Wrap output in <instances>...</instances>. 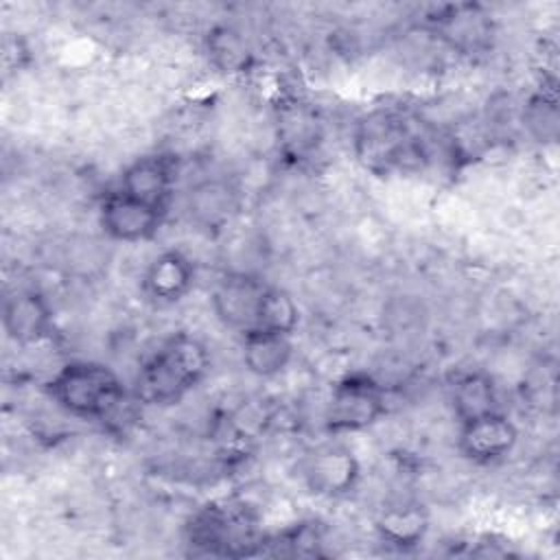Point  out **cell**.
Returning <instances> with one entry per match:
<instances>
[{
  "label": "cell",
  "mask_w": 560,
  "mask_h": 560,
  "mask_svg": "<svg viewBox=\"0 0 560 560\" xmlns=\"http://www.w3.org/2000/svg\"><path fill=\"white\" fill-rule=\"evenodd\" d=\"M210 363L203 341L188 332H177L144 361L136 394L147 405H173L208 376Z\"/></svg>",
  "instance_id": "cell-1"
},
{
  "label": "cell",
  "mask_w": 560,
  "mask_h": 560,
  "mask_svg": "<svg viewBox=\"0 0 560 560\" xmlns=\"http://www.w3.org/2000/svg\"><path fill=\"white\" fill-rule=\"evenodd\" d=\"M241 357L247 372L260 378L278 376L293 357L291 335L252 328L241 335Z\"/></svg>",
  "instance_id": "cell-11"
},
{
  "label": "cell",
  "mask_w": 560,
  "mask_h": 560,
  "mask_svg": "<svg viewBox=\"0 0 560 560\" xmlns=\"http://www.w3.org/2000/svg\"><path fill=\"white\" fill-rule=\"evenodd\" d=\"M2 328L13 343L33 346L52 330V308L35 289H20L4 298Z\"/></svg>",
  "instance_id": "cell-6"
},
{
  "label": "cell",
  "mask_w": 560,
  "mask_h": 560,
  "mask_svg": "<svg viewBox=\"0 0 560 560\" xmlns=\"http://www.w3.org/2000/svg\"><path fill=\"white\" fill-rule=\"evenodd\" d=\"M188 217L201 228H221L236 210V192L219 179L197 184L188 195Z\"/></svg>",
  "instance_id": "cell-14"
},
{
  "label": "cell",
  "mask_w": 560,
  "mask_h": 560,
  "mask_svg": "<svg viewBox=\"0 0 560 560\" xmlns=\"http://www.w3.org/2000/svg\"><path fill=\"white\" fill-rule=\"evenodd\" d=\"M300 324V308L293 295L280 287L267 284L256 313V326L262 330H273L282 335H293Z\"/></svg>",
  "instance_id": "cell-15"
},
{
  "label": "cell",
  "mask_w": 560,
  "mask_h": 560,
  "mask_svg": "<svg viewBox=\"0 0 560 560\" xmlns=\"http://www.w3.org/2000/svg\"><path fill=\"white\" fill-rule=\"evenodd\" d=\"M175 186V158L166 153H153L136 158L120 175L122 192L166 210Z\"/></svg>",
  "instance_id": "cell-9"
},
{
  "label": "cell",
  "mask_w": 560,
  "mask_h": 560,
  "mask_svg": "<svg viewBox=\"0 0 560 560\" xmlns=\"http://www.w3.org/2000/svg\"><path fill=\"white\" fill-rule=\"evenodd\" d=\"M164 214L166 210L144 203L122 190H116L101 201L98 223L103 232L114 241L140 243L151 241L158 234Z\"/></svg>",
  "instance_id": "cell-4"
},
{
  "label": "cell",
  "mask_w": 560,
  "mask_h": 560,
  "mask_svg": "<svg viewBox=\"0 0 560 560\" xmlns=\"http://www.w3.org/2000/svg\"><path fill=\"white\" fill-rule=\"evenodd\" d=\"M50 398L81 420H105L125 400L118 374L98 361H68L46 383Z\"/></svg>",
  "instance_id": "cell-2"
},
{
  "label": "cell",
  "mask_w": 560,
  "mask_h": 560,
  "mask_svg": "<svg viewBox=\"0 0 560 560\" xmlns=\"http://www.w3.org/2000/svg\"><path fill=\"white\" fill-rule=\"evenodd\" d=\"M208 52L214 66H219L223 72H238L247 66L249 48L241 33L221 26L208 33Z\"/></svg>",
  "instance_id": "cell-16"
},
{
  "label": "cell",
  "mask_w": 560,
  "mask_h": 560,
  "mask_svg": "<svg viewBox=\"0 0 560 560\" xmlns=\"http://www.w3.org/2000/svg\"><path fill=\"white\" fill-rule=\"evenodd\" d=\"M195 284V265L179 249H164L151 258L142 276V291L158 304H175Z\"/></svg>",
  "instance_id": "cell-10"
},
{
  "label": "cell",
  "mask_w": 560,
  "mask_h": 560,
  "mask_svg": "<svg viewBox=\"0 0 560 560\" xmlns=\"http://www.w3.org/2000/svg\"><path fill=\"white\" fill-rule=\"evenodd\" d=\"M302 475L313 494L343 497L359 481V462L346 446H324L306 457Z\"/></svg>",
  "instance_id": "cell-8"
},
{
  "label": "cell",
  "mask_w": 560,
  "mask_h": 560,
  "mask_svg": "<svg viewBox=\"0 0 560 560\" xmlns=\"http://www.w3.org/2000/svg\"><path fill=\"white\" fill-rule=\"evenodd\" d=\"M451 407L459 424L499 411V394L494 378L481 370L459 374L451 385Z\"/></svg>",
  "instance_id": "cell-12"
},
{
  "label": "cell",
  "mask_w": 560,
  "mask_h": 560,
  "mask_svg": "<svg viewBox=\"0 0 560 560\" xmlns=\"http://www.w3.org/2000/svg\"><path fill=\"white\" fill-rule=\"evenodd\" d=\"M527 127L532 129V133L538 140L556 138V129H558L556 101L553 98H545V96L534 98L529 109H527Z\"/></svg>",
  "instance_id": "cell-17"
},
{
  "label": "cell",
  "mask_w": 560,
  "mask_h": 560,
  "mask_svg": "<svg viewBox=\"0 0 560 560\" xmlns=\"http://www.w3.org/2000/svg\"><path fill=\"white\" fill-rule=\"evenodd\" d=\"M518 429L501 409L459 424L457 451L472 464H494L512 453Z\"/></svg>",
  "instance_id": "cell-5"
},
{
  "label": "cell",
  "mask_w": 560,
  "mask_h": 560,
  "mask_svg": "<svg viewBox=\"0 0 560 560\" xmlns=\"http://www.w3.org/2000/svg\"><path fill=\"white\" fill-rule=\"evenodd\" d=\"M267 282L249 273H230L221 278L212 291L214 315L228 326L238 330H252L256 326L258 302Z\"/></svg>",
  "instance_id": "cell-7"
},
{
  "label": "cell",
  "mask_w": 560,
  "mask_h": 560,
  "mask_svg": "<svg viewBox=\"0 0 560 560\" xmlns=\"http://www.w3.org/2000/svg\"><path fill=\"white\" fill-rule=\"evenodd\" d=\"M374 527L381 540H385L392 547L407 549V547H416L427 536L429 516L420 503L405 501V503L383 508Z\"/></svg>",
  "instance_id": "cell-13"
},
{
  "label": "cell",
  "mask_w": 560,
  "mask_h": 560,
  "mask_svg": "<svg viewBox=\"0 0 560 560\" xmlns=\"http://www.w3.org/2000/svg\"><path fill=\"white\" fill-rule=\"evenodd\" d=\"M387 413L385 387L365 372L341 376L326 402L324 424L330 433H354L370 429Z\"/></svg>",
  "instance_id": "cell-3"
}]
</instances>
